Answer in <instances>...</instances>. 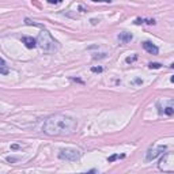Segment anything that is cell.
Wrapping results in <instances>:
<instances>
[{"instance_id":"21","label":"cell","mask_w":174,"mask_h":174,"mask_svg":"<svg viewBox=\"0 0 174 174\" xmlns=\"http://www.w3.org/2000/svg\"><path fill=\"white\" fill-rule=\"evenodd\" d=\"M72 80H75V82H79V83H83V80H80V79H76V78H71Z\"/></svg>"},{"instance_id":"16","label":"cell","mask_w":174,"mask_h":174,"mask_svg":"<svg viewBox=\"0 0 174 174\" xmlns=\"http://www.w3.org/2000/svg\"><path fill=\"white\" fill-rule=\"evenodd\" d=\"M102 71H103V68L102 67H92L91 68V72H95V73H99V72H102Z\"/></svg>"},{"instance_id":"19","label":"cell","mask_w":174,"mask_h":174,"mask_svg":"<svg viewBox=\"0 0 174 174\" xmlns=\"http://www.w3.org/2000/svg\"><path fill=\"white\" fill-rule=\"evenodd\" d=\"M7 160H8V162H15L16 159H15V158H11V156H8V158H7Z\"/></svg>"},{"instance_id":"12","label":"cell","mask_w":174,"mask_h":174,"mask_svg":"<svg viewBox=\"0 0 174 174\" xmlns=\"http://www.w3.org/2000/svg\"><path fill=\"white\" fill-rule=\"evenodd\" d=\"M0 63H2V65H0V73H2V75H7V73L10 72V71H8L7 65H5L4 59H2V60H0Z\"/></svg>"},{"instance_id":"7","label":"cell","mask_w":174,"mask_h":174,"mask_svg":"<svg viewBox=\"0 0 174 174\" xmlns=\"http://www.w3.org/2000/svg\"><path fill=\"white\" fill-rule=\"evenodd\" d=\"M22 42H23L24 45H26V48H29V49H34L35 46H38L37 40L33 38V37H27V35L22 37Z\"/></svg>"},{"instance_id":"6","label":"cell","mask_w":174,"mask_h":174,"mask_svg":"<svg viewBox=\"0 0 174 174\" xmlns=\"http://www.w3.org/2000/svg\"><path fill=\"white\" fill-rule=\"evenodd\" d=\"M141 45H143L144 50H147L150 54H158V52H159V48L156 45H154L152 42H150V41H144Z\"/></svg>"},{"instance_id":"20","label":"cell","mask_w":174,"mask_h":174,"mask_svg":"<svg viewBox=\"0 0 174 174\" xmlns=\"http://www.w3.org/2000/svg\"><path fill=\"white\" fill-rule=\"evenodd\" d=\"M11 148H12V150H18L19 146H18V144H12V146H11Z\"/></svg>"},{"instance_id":"4","label":"cell","mask_w":174,"mask_h":174,"mask_svg":"<svg viewBox=\"0 0 174 174\" xmlns=\"http://www.w3.org/2000/svg\"><path fill=\"white\" fill-rule=\"evenodd\" d=\"M158 169L165 173H174V152H167L160 158Z\"/></svg>"},{"instance_id":"22","label":"cell","mask_w":174,"mask_h":174,"mask_svg":"<svg viewBox=\"0 0 174 174\" xmlns=\"http://www.w3.org/2000/svg\"><path fill=\"white\" fill-rule=\"evenodd\" d=\"M135 83H136V84H140V83H143V82H141L140 79H136V80H135Z\"/></svg>"},{"instance_id":"13","label":"cell","mask_w":174,"mask_h":174,"mask_svg":"<svg viewBox=\"0 0 174 174\" xmlns=\"http://www.w3.org/2000/svg\"><path fill=\"white\" fill-rule=\"evenodd\" d=\"M24 23H26V24H29V26H37V27H41V29H44V26H42V24L37 23V22L31 21V19H29V18H26V19H24Z\"/></svg>"},{"instance_id":"17","label":"cell","mask_w":174,"mask_h":174,"mask_svg":"<svg viewBox=\"0 0 174 174\" xmlns=\"http://www.w3.org/2000/svg\"><path fill=\"white\" fill-rule=\"evenodd\" d=\"M49 3H50V4H59V3H61L63 0H48Z\"/></svg>"},{"instance_id":"23","label":"cell","mask_w":174,"mask_h":174,"mask_svg":"<svg viewBox=\"0 0 174 174\" xmlns=\"http://www.w3.org/2000/svg\"><path fill=\"white\" fill-rule=\"evenodd\" d=\"M170 80H171V83H174V75H173V76H171V78H170Z\"/></svg>"},{"instance_id":"18","label":"cell","mask_w":174,"mask_h":174,"mask_svg":"<svg viewBox=\"0 0 174 174\" xmlns=\"http://www.w3.org/2000/svg\"><path fill=\"white\" fill-rule=\"evenodd\" d=\"M92 2H95V3H101V2H105V3H111L113 0H92Z\"/></svg>"},{"instance_id":"8","label":"cell","mask_w":174,"mask_h":174,"mask_svg":"<svg viewBox=\"0 0 174 174\" xmlns=\"http://www.w3.org/2000/svg\"><path fill=\"white\" fill-rule=\"evenodd\" d=\"M117 38H118V41L121 44H128V42H130V41L133 40V35L130 34V33H128V31H122V33H120V34L117 35Z\"/></svg>"},{"instance_id":"2","label":"cell","mask_w":174,"mask_h":174,"mask_svg":"<svg viewBox=\"0 0 174 174\" xmlns=\"http://www.w3.org/2000/svg\"><path fill=\"white\" fill-rule=\"evenodd\" d=\"M37 44H38L41 50L45 52V53H53V52H56L57 48H59L57 41L52 37V34L45 29V27H44V29L41 30V33L38 34Z\"/></svg>"},{"instance_id":"1","label":"cell","mask_w":174,"mask_h":174,"mask_svg":"<svg viewBox=\"0 0 174 174\" xmlns=\"http://www.w3.org/2000/svg\"><path fill=\"white\" fill-rule=\"evenodd\" d=\"M78 121L67 114H53L42 124V130L49 136H69L75 133Z\"/></svg>"},{"instance_id":"24","label":"cell","mask_w":174,"mask_h":174,"mask_svg":"<svg viewBox=\"0 0 174 174\" xmlns=\"http://www.w3.org/2000/svg\"><path fill=\"white\" fill-rule=\"evenodd\" d=\"M170 67H171V68H174V63H173V64H171V65H170Z\"/></svg>"},{"instance_id":"3","label":"cell","mask_w":174,"mask_h":174,"mask_svg":"<svg viewBox=\"0 0 174 174\" xmlns=\"http://www.w3.org/2000/svg\"><path fill=\"white\" fill-rule=\"evenodd\" d=\"M59 158L63 160H68V162H76L82 158V151L78 148H72V147L61 148L59 151Z\"/></svg>"},{"instance_id":"5","label":"cell","mask_w":174,"mask_h":174,"mask_svg":"<svg viewBox=\"0 0 174 174\" xmlns=\"http://www.w3.org/2000/svg\"><path fill=\"white\" fill-rule=\"evenodd\" d=\"M163 151H166V146H159L154 150L152 148L148 150V151H147V155H146V160L147 162H151V160H154L155 158H158L159 155H162Z\"/></svg>"},{"instance_id":"15","label":"cell","mask_w":174,"mask_h":174,"mask_svg":"<svg viewBox=\"0 0 174 174\" xmlns=\"http://www.w3.org/2000/svg\"><path fill=\"white\" fill-rule=\"evenodd\" d=\"M148 67L151 68V69H159V68L162 67V64H159V63H150Z\"/></svg>"},{"instance_id":"14","label":"cell","mask_w":174,"mask_h":174,"mask_svg":"<svg viewBox=\"0 0 174 174\" xmlns=\"http://www.w3.org/2000/svg\"><path fill=\"white\" fill-rule=\"evenodd\" d=\"M136 60H137V54H133V56H128L127 59H125V61H127L128 64H130V63L136 61Z\"/></svg>"},{"instance_id":"11","label":"cell","mask_w":174,"mask_h":174,"mask_svg":"<svg viewBox=\"0 0 174 174\" xmlns=\"http://www.w3.org/2000/svg\"><path fill=\"white\" fill-rule=\"evenodd\" d=\"M122 158H125V154H113V155H110V156L108 158V162L109 163H111V162H114V160H117V159H122Z\"/></svg>"},{"instance_id":"9","label":"cell","mask_w":174,"mask_h":174,"mask_svg":"<svg viewBox=\"0 0 174 174\" xmlns=\"http://www.w3.org/2000/svg\"><path fill=\"white\" fill-rule=\"evenodd\" d=\"M163 113H165L166 116H173L174 114V99L169 101V105L163 109Z\"/></svg>"},{"instance_id":"10","label":"cell","mask_w":174,"mask_h":174,"mask_svg":"<svg viewBox=\"0 0 174 174\" xmlns=\"http://www.w3.org/2000/svg\"><path fill=\"white\" fill-rule=\"evenodd\" d=\"M141 23L155 24V21H154V19H141V18H137V19L135 21V24H141Z\"/></svg>"}]
</instances>
